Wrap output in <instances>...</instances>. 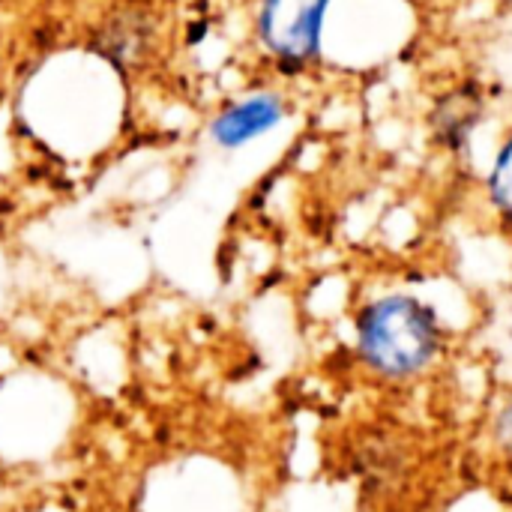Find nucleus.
<instances>
[{
	"label": "nucleus",
	"instance_id": "nucleus-1",
	"mask_svg": "<svg viewBox=\"0 0 512 512\" xmlns=\"http://www.w3.org/2000/svg\"><path fill=\"white\" fill-rule=\"evenodd\" d=\"M441 351L438 315L411 294H387L357 318V354L387 381H405L429 369Z\"/></svg>",
	"mask_w": 512,
	"mask_h": 512
},
{
	"label": "nucleus",
	"instance_id": "nucleus-2",
	"mask_svg": "<svg viewBox=\"0 0 512 512\" xmlns=\"http://www.w3.org/2000/svg\"><path fill=\"white\" fill-rule=\"evenodd\" d=\"M330 0H264L261 39L282 63H306L318 54Z\"/></svg>",
	"mask_w": 512,
	"mask_h": 512
},
{
	"label": "nucleus",
	"instance_id": "nucleus-3",
	"mask_svg": "<svg viewBox=\"0 0 512 512\" xmlns=\"http://www.w3.org/2000/svg\"><path fill=\"white\" fill-rule=\"evenodd\" d=\"M279 120H282V102L273 93H258V96H249L246 102L228 108L213 123V138L222 147H243L252 138L270 132Z\"/></svg>",
	"mask_w": 512,
	"mask_h": 512
},
{
	"label": "nucleus",
	"instance_id": "nucleus-4",
	"mask_svg": "<svg viewBox=\"0 0 512 512\" xmlns=\"http://www.w3.org/2000/svg\"><path fill=\"white\" fill-rule=\"evenodd\" d=\"M480 111H483V102L474 87H462L453 96H447L441 108L435 111L438 141L450 150H465L474 126L480 123Z\"/></svg>",
	"mask_w": 512,
	"mask_h": 512
},
{
	"label": "nucleus",
	"instance_id": "nucleus-5",
	"mask_svg": "<svg viewBox=\"0 0 512 512\" xmlns=\"http://www.w3.org/2000/svg\"><path fill=\"white\" fill-rule=\"evenodd\" d=\"M150 42V21L141 12H123L111 18L96 36V48L117 66L132 63Z\"/></svg>",
	"mask_w": 512,
	"mask_h": 512
},
{
	"label": "nucleus",
	"instance_id": "nucleus-6",
	"mask_svg": "<svg viewBox=\"0 0 512 512\" xmlns=\"http://www.w3.org/2000/svg\"><path fill=\"white\" fill-rule=\"evenodd\" d=\"M489 189H492V201L498 204V210L512 219V141L501 150V156L492 168Z\"/></svg>",
	"mask_w": 512,
	"mask_h": 512
},
{
	"label": "nucleus",
	"instance_id": "nucleus-7",
	"mask_svg": "<svg viewBox=\"0 0 512 512\" xmlns=\"http://www.w3.org/2000/svg\"><path fill=\"white\" fill-rule=\"evenodd\" d=\"M495 441H498L504 450H510L512 453V396L510 402L501 408L498 420H495Z\"/></svg>",
	"mask_w": 512,
	"mask_h": 512
},
{
	"label": "nucleus",
	"instance_id": "nucleus-8",
	"mask_svg": "<svg viewBox=\"0 0 512 512\" xmlns=\"http://www.w3.org/2000/svg\"><path fill=\"white\" fill-rule=\"evenodd\" d=\"M0 387H3V381H0Z\"/></svg>",
	"mask_w": 512,
	"mask_h": 512
}]
</instances>
